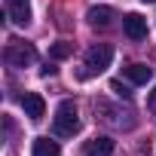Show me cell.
Masks as SVG:
<instances>
[{
	"label": "cell",
	"instance_id": "6da1fadb",
	"mask_svg": "<svg viewBox=\"0 0 156 156\" xmlns=\"http://www.w3.org/2000/svg\"><path fill=\"white\" fill-rule=\"evenodd\" d=\"M52 129L58 138H73L80 132V113H76V104L73 101H61L55 107V119H52Z\"/></svg>",
	"mask_w": 156,
	"mask_h": 156
},
{
	"label": "cell",
	"instance_id": "7a4b0ae2",
	"mask_svg": "<svg viewBox=\"0 0 156 156\" xmlns=\"http://www.w3.org/2000/svg\"><path fill=\"white\" fill-rule=\"evenodd\" d=\"M110 61H113V46H110V43H95V46L86 49V70H83L80 76L101 73V70L110 67Z\"/></svg>",
	"mask_w": 156,
	"mask_h": 156
},
{
	"label": "cell",
	"instance_id": "3957f363",
	"mask_svg": "<svg viewBox=\"0 0 156 156\" xmlns=\"http://www.w3.org/2000/svg\"><path fill=\"white\" fill-rule=\"evenodd\" d=\"M34 58H37V52H34L31 43L12 40V43L6 46V64H9V67H28V64H34Z\"/></svg>",
	"mask_w": 156,
	"mask_h": 156
},
{
	"label": "cell",
	"instance_id": "277c9868",
	"mask_svg": "<svg viewBox=\"0 0 156 156\" xmlns=\"http://www.w3.org/2000/svg\"><path fill=\"white\" fill-rule=\"evenodd\" d=\"M6 3V16L16 28H28L31 22V0H3Z\"/></svg>",
	"mask_w": 156,
	"mask_h": 156
},
{
	"label": "cell",
	"instance_id": "5b68a950",
	"mask_svg": "<svg viewBox=\"0 0 156 156\" xmlns=\"http://www.w3.org/2000/svg\"><path fill=\"white\" fill-rule=\"evenodd\" d=\"M122 31L129 40H144L147 37V19L138 12H129V16H122Z\"/></svg>",
	"mask_w": 156,
	"mask_h": 156
},
{
	"label": "cell",
	"instance_id": "8992f818",
	"mask_svg": "<svg viewBox=\"0 0 156 156\" xmlns=\"http://www.w3.org/2000/svg\"><path fill=\"white\" fill-rule=\"evenodd\" d=\"M22 110H25V116H31V119H43V113H46V101H43V95H37V92H25V95H22Z\"/></svg>",
	"mask_w": 156,
	"mask_h": 156
},
{
	"label": "cell",
	"instance_id": "52a82bcc",
	"mask_svg": "<svg viewBox=\"0 0 156 156\" xmlns=\"http://www.w3.org/2000/svg\"><path fill=\"white\" fill-rule=\"evenodd\" d=\"M83 153H86V156H110V153H113V138L95 135V138H89V141L83 144Z\"/></svg>",
	"mask_w": 156,
	"mask_h": 156
},
{
	"label": "cell",
	"instance_id": "ba28073f",
	"mask_svg": "<svg viewBox=\"0 0 156 156\" xmlns=\"http://www.w3.org/2000/svg\"><path fill=\"white\" fill-rule=\"evenodd\" d=\"M61 150H58V141H52V138H34V144H31V156H58Z\"/></svg>",
	"mask_w": 156,
	"mask_h": 156
},
{
	"label": "cell",
	"instance_id": "9c48e42d",
	"mask_svg": "<svg viewBox=\"0 0 156 156\" xmlns=\"http://www.w3.org/2000/svg\"><path fill=\"white\" fill-rule=\"evenodd\" d=\"M122 73L129 76L132 83H138V86H144V83L153 80V70H150L147 64H129V67H122Z\"/></svg>",
	"mask_w": 156,
	"mask_h": 156
},
{
	"label": "cell",
	"instance_id": "30bf717a",
	"mask_svg": "<svg viewBox=\"0 0 156 156\" xmlns=\"http://www.w3.org/2000/svg\"><path fill=\"white\" fill-rule=\"evenodd\" d=\"M113 16H116V12H113V9H110V6H92V9H89V16H86V19H89V22H92V25H95V28H98V25H101V28H104V25H110V22H113Z\"/></svg>",
	"mask_w": 156,
	"mask_h": 156
},
{
	"label": "cell",
	"instance_id": "8fae6325",
	"mask_svg": "<svg viewBox=\"0 0 156 156\" xmlns=\"http://www.w3.org/2000/svg\"><path fill=\"white\" fill-rule=\"evenodd\" d=\"M70 55H73V43H64V40H61V43H52V46H49V58H52V61H64V58H70Z\"/></svg>",
	"mask_w": 156,
	"mask_h": 156
},
{
	"label": "cell",
	"instance_id": "7c38bea8",
	"mask_svg": "<svg viewBox=\"0 0 156 156\" xmlns=\"http://www.w3.org/2000/svg\"><path fill=\"white\" fill-rule=\"evenodd\" d=\"M110 89H113L119 98H132V89H129V86H122L119 80H113V83H110Z\"/></svg>",
	"mask_w": 156,
	"mask_h": 156
},
{
	"label": "cell",
	"instance_id": "4fadbf2b",
	"mask_svg": "<svg viewBox=\"0 0 156 156\" xmlns=\"http://www.w3.org/2000/svg\"><path fill=\"white\" fill-rule=\"evenodd\" d=\"M147 110H150V113L156 116V89H153V92L147 95Z\"/></svg>",
	"mask_w": 156,
	"mask_h": 156
},
{
	"label": "cell",
	"instance_id": "5bb4252c",
	"mask_svg": "<svg viewBox=\"0 0 156 156\" xmlns=\"http://www.w3.org/2000/svg\"><path fill=\"white\" fill-rule=\"evenodd\" d=\"M144 3H156V0H144Z\"/></svg>",
	"mask_w": 156,
	"mask_h": 156
}]
</instances>
